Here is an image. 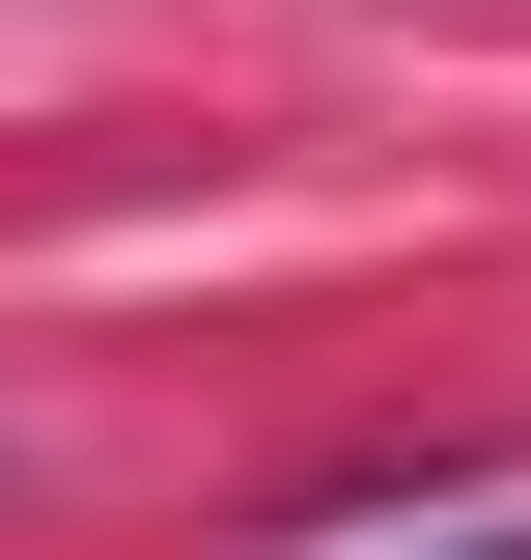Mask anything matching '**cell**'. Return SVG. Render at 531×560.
<instances>
[{"instance_id":"1","label":"cell","mask_w":531,"mask_h":560,"mask_svg":"<svg viewBox=\"0 0 531 560\" xmlns=\"http://www.w3.org/2000/svg\"><path fill=\"white\" fill-rule=\"evenodd\" d=\"M448 560H531V504H504V533H448Z\"/></svg>"}]
</instances>
